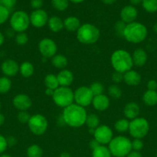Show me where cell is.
<instances>
[{
	"instance_id": "7dc6e473",
	"label": "cell",
	"mask_w": 157,
	"mask_h": 157,
	"mask_svg": "<svg viewBox=\"0 0 157 157\" xmlns=\"http://www.w3.org/2000/svg\"><path fill=\"white\" fill-rule=\"evenodd\" d=\"M6 142H7L8 147H12L16 145L18 141H17V139L14 136H9L6 138Z\"/></svg>"
},
{
	"instance_id": "3957f363",
	"label": "cell",
	"mask_w": 157,
	"mask_h": 157,
	"mask_svg": "<svg viewBox=\"0 0 157 157\" xmlns=\"http://www.w3.org/2000/svg\"><path fill=\"white\" fill-rule=\"evenodd\" d=\"M110 61L114 71L122 74L132 69L134 66L132 55L124 49H117L114 51L111 55Z\"/></svg>"
},
{
	"instance_id": "f6af8a7d",
	"label": "cell",
	"mask_w": 157,
	"mask_h": 157,
	"mask_svg": "<svg viewBox=\"0 0 157 157\" xmlns=\"http://www.w3.org/2000/svg\"><path fill=\"white\" fill-rule=\"evenodd\" d=\"M30 6L34 10L41 9L43 6V0H31Z\"/></svg>"
},
{
	"instance_id": "836d02e7",
	"label": "cell",
	"mask_w": 157,
	"mask_h": 157,
	"mask_svg": "<svg viewBox=\"0 0 157 157\" xmlns=\"http://www.w3.org/2000/svg\"><path fill=\"white\" fill-rule=\"evenodd\" d=\"M108 94L110 98H113V99H119L123 95V90L120 88L119 86L117 84H114L109 86L108 87Z\"/></svg>"
},
{
	"instance_id": "d6986e66",
	"label": "cell",
	"mask_w": 157,
	"mask_h": 157,
	"mask_svg": "<svg viewBox=\"0 0 157 157\" xmlns=\"http://www.w3.org/2000/svg\"><path fill=\"white\" fill-rule=\"evenodd\" d=\"M142 77L138 71L135 70L128 71L127 72L123 74V81L126 83V85L130 87H135L141 83Z\"/></svg>"
},
{
	"instance_id": "ffe728a7",
	"label": "cell",
	"mask_w": 157,
	"mask_h": 157,
	"mask_svg": "<svg viewBox=\"0 0 157 157\" xmlns=\"http://www.w3.org/2000/svg\"><path fill=\"white\" fill-rule=\"evenodd\" d=\"M60 87H70L74 81V75L69 69H63L56 75Z\"/></svg>"
},
{
	"instance_id": "816d5d0a",
	"label": "cell",
	"mask_w": 157,
	"mask_h": 157,
	"mask_svg": "<svg viewBox=\"0 0 157 157\" xmlns=\"http://www.w3.org/2000/svg\"><path fill=\"white\" fill-rule=\"evenodd\" d=\"M54 90H52V89H49V88H46V90H45V94H46V96L51 97V98H52V97L53 96Z\"/></svg>"
},
{
	"instance_id": "e575fe53",
	"label": "cell",
	"mask_w": 157,
	"mask_h": 157,
	"mask_svg": "<svg viewBox=\"0 0 157 157\" xmlns=\"http://www.w3.org/2000/svg\"><path fill=\"white\" fill-rule=\"evenodd\" d=\"M52 6L55 10L58 12H63L66 10L69 7V0H52L51 1Z\"/></svg>"
},
{
	"instance_id": "94428289",
	"label": "cell",
	"mask_w": 157,
	"mask_h": 157,
	"mask_svg": "<svg viewBox=\"0 0 157 157\" xmlns=\"http://www.w3.org/2000/svg\"><path fill=\"white\" fill-rule=\"evenodd\" d=\"M153 31L155 32V33H157V21L155 23V24H154V25H153Z\"/></svg>"
},
{
	"instance_id": "4dcf8cb0",
	"label": "cell",
	"mask_w": 157,
	"mask_h": 157,
	"mask_svg": "<svg viewBox=\"0 0 157 157\" xmlns=\"http://www.w3.org/2000/svg\"><path fill=\"white\" fill-rule=\"evenodd\" d=\"M100 120L98 115L95 113H89L87 115L86 121V124L88 128L95 129L99 126Z\"/></svg>"
},
{
	"instance_id": "7a4b0ae2",
	"label": "cell",
	"mask_w": 157,
	"mask_h": 157,
	"mask_svg": "<svg viewBox=\"0 0 157 157\" xmlns=\"http://www.w3.org/2000/svg\"><path fill=\"white\" fill-rule=\"evenodd\" d=\"M147 36L148 29L146 26L138 21L126 24L123 34L126 41L132 44H139L145 41Z\"/></svg>"
},
{
	"instance_id": "5b68a950",
	"label": "cell",
	"mask_w": 157,
	"mask_h": 157,
	"mask_svg": "<svg viewBox=\"0 0 157 157\" xmlns=\"http://www.w3.org/2000/svg\"><path fill=\"white\" fill-rule=\"evenodd\" d=\"M112 156L126 157L132 151V140L125 136H117L112 138L108 144Z\"/></svg>"
},
{
	"instance_id": "91938a15",
	"label": "cell",
	"mask_w": 157,
	"mask_h": 157,
	"mask_svg": "<svg viewBox=\"0 0 157 157\" xmlns=\"http://www.w3.org/2000/svg\"><path fill=\"white\" fill-rule=\"evenodd\" d=\"M95 129H92V128H88V132L90 135H92L93 136L94 133H95Z\"/></svg>"
},
{
	"instance_id": "74e56055",
	"label": "cell",
	"mask_w": 157,
	"mask_h": 157,
	"mask_svg": "<svg viewBox=\"0 0 157 157\" xmlns=\"http://www.w3.org/2000/svg\"><path fill=\"white\" fill-rule=\"evenodd\" d=\"M31 116H32V115H31L27 110L18 111V114H17V120H18V122L21 123V124H27L28 122L29 121Z\"/></svg>"
},
{
	"instance_id": "680465c9",
	"label": "cell",
	"mask_w": 157,
	"mask_h": 157,
	"mask_svg": "<svg viewBox=\"0 0 157 157\" xmlns=\"http://www.w3.org/2000/svg\"><path fill=\"white\" fill-rule=\"evenodd\" d=\"M69 1L75 3V4H78V3H82L83 2H84L85 0H69Z\"/></svg>"
},
{
	"instance_id": "603a6c76",
	"label": "cell",
	"mask_w": 157,
	"mask_h": 157,
	"mask_svg": "<svg viewBox=\"0 0 157 157\" xmlns=\"http://www.w3.org/2000/svg\"><path fill=\"white\" fill-rule=\"evenodd\" d=\"M48 26L51 32L54 33H58L61 32L64 29V24H63V20L61 18L56 15L50 17L48 21Z\"/></svg>"
},
{
	"instance_id": "60d3db41",
	"label": "cell",
	"mask_w": 157,
	"mask_h": 157,
	"mask_svg": "<svg viewBox=\"0 0 157 157\" xmlns=\"http://www.w3.org/2000/svg\"><path fill=\"white\" fill-rule=\"evenodd\" d=\"M144 147V144L140 139H134L132 141V150L133 151L140 152Z\"/></svg>"
},
{
	"instance_id": "9f6ffc18",
	"label": "cell",
	"mask_w": 157,
	"mask_h": 157,
	"mask_svg": "<svg viewBox=\"0 0 157 157\" xmlns=\"http://www.w3.org/2000/svg\"><path fill=\"white\" fill-rule=\"evenodd\" d=\"M5 42V35L0 32V47L4 44Z\"/></svg>"
},
{
	"instance_id": "681fc988",
	"label": "cell",
	"mask_w": 157,
	"mask_h": 157,
	"mask_svg": "<svg viewBox=\"0 0 157 157\" xmlns=\"http://www.w3.org/2000/svg\"><path fill=\"white\" fill-rule=\"evenodd\" d=\"M126 157H143V156H142L140 152L133 151V150H132V151L126 156Z\"/></svg>"
},
{
	"instance_id": "db71d44e",
	"label": "cell",
	"mask_w": 157,
	"mask_h": 157,
	"mask_svg": "<svg viewBox=\"0 0 157 157\" xmlns=\"http://www.w3.org/2000/svg\"><path fill=\"white\" fill-rule=\"evenodd\" d=\"M104 4L106 5H112L117 1V0H101Z\"/></svg>"
},
{
	"instance_id": "4fadbf2b",
	"label": "cell",
	"mask_w": 157,
	"mask_h": 157,
	"mask_svg": "<svg viewBox=\"0 0 157 157\" xmlns=\"http://www.w3.org/2000/svg\"><path fill=\"white\" fill-rule=\"evenodd\" d=\"M29 18H30V24L33 27L40 29L48 24L49 18L47 12L41 9L34 10L29 15Z\"/></svg>"
},
{
	"instance_id": "8992f818",
	"label": "cell",
	"mask_w": 157,
	"mask_h": 157,
	"mask_svg": "<svg viewBox=\"0 0 157 157\" xmlns=\"http://www.w3.org/2000/svg\"><path fill=\"white\" fill-rule=\"evenodd\" d=\"M52 98L55 105L64 109L74 103V91L69 87L59 86L54 90Z\"/></svg>"
},
{
	"instance_id": "2e32d148",
	"label": "cell",
	"mask_w": 157,
	"mask_h": 157,
	"mask_svg": "<svg viewBox=\"0 0 157 157\" xmlns=\"http://www.w3.org/2000/svg\"><path fill=\"white\" fill-rule=\"evenodd\" d=\"M137 16H138V10L135 6L131 5L124 6L120 11V18L125 24H129L135 21Z\"/></svg>"
},
{
	"instance_id": "8fae6325",
	"label": "cell",
	"mask_w": 157,
	"mask_h": 157,
	"mask_svg": "<svg viewBox=\"0 0 157 157\" xmlns=\"http://www.w3.org/2000/svg\"><path fill=\"white\" fill-rule=\"evenodd\" d=\"M38 49L42 57L46 59L52 58L57 54L58 46L52 38H45L40 40L38 44Z\"/></svg>"
},
{
	"instance_id": "f907efd6",
	"label": "cell",
	"mask_w": 157,
	"mask_h": 157,
	"mask_svg": "<svg viewBox=\"0 0 157 157\" xmlns=\"http://www.w3.org/2000/svg\"><path fill=\"white\" fill-rule=\"evenodd\" d=\"M15 32L12 29V28H10V29H8L7 32H6V35H7L9 38H11V37H15V35H16V34H15Z\"/></svg>"
},
{
	"instance_id": "277c9868",
	"label": "cell",
	"mask_w": 157,
	"mask_h": 157,
	"mask_svg": "<svg viewBox=\"0 0 157 157\" xmlns=\"http://www.w3.org/2000/svg\"><path fill=\"white\" fill-rule=\"evenodd\" d=\"M100 31L98 28L90 23L81 25L76 32V38L81 44H93L100 38Z\"/></svg>"
},
{
	"instance_id": "f35d334b",
	"label": "cell",
	"mask_w": 157,
	"mask_h": 157,
	"mask_svg": "<svg viewBox=\"0 0 157 157\" xmlns=\"http://www.w3.org/2000/svg\"><path fill=\"white\" fill-rule=\"evenodd\" d=\"M9 15L10 12L6 7L0 5V25L6 22V21L9 18Z\"/></svg>"
},
{
	"instance_id": "8d00e7d4",
	"label": "cell",
	"mask_w": 157,
	"mask_h": 157,
	"mask_svg": "<svg viewBox=\"0 0 157 157\" xmlns=\"http://www.w3.org/2000/svg\"><path fill=\"white\" fill-rule=\"evenodd\" d=\"M15 41L18 45H25L29 41V36L26 32H18L15 35Z\"/></svg>"
},
{
	"instance_id": "ab89813d",
	"label": "cell",
	"mask_w": 157,
	"mask_h": 157,
	"mask_svg": "<svg viewBox=\"0 0 157 157\" xmlns=\"http://www.w3.org/2000/svg\"><path fill=\"white\" fill-rule=\"evenodd\" d=\"M17 3V0H0V5L6 7L9 12L12 11Z\"/></svg>"
},
{
	"instance_id": "9c48e42d",
	"label": "cell",
	"mask_w": 157,
	"mask_h": 157,
	"mask_svg": "<svg viewBox=\"0 0 157 157\" xmlns=\"http://www.w3.org/2000/svg\"><path fill=\"white\" fill-rule=\"evenodd\" d=\"M27 125L32 134L35 136H42L47 130L49 123L44 115L35 113L31 116Z\"/></svg>"
},
{
	"instance_id": "d6a6232c",
	"label": "cell",
	"mask_w": 157,
	"mask_h": 157,
	"mask_svg": "<svg viewBox=\"0 0 157 157\" xmlns=\"http://www.w3.org/2000/svg\"><path fill=\"white\" fill-rule=\"evenodd\" d=\"M142 6L149 13H155L157 12V0H143Z\"/></svg>"
},
{
	"instance_id": "d4e9b609",
	"label": "cell",
	"mask_w": 157,
	"mask_h": 157,
	"mask_svg": "<svg viewBox=\"0 0 157 157\" xmlns=\"http://www.w3.org/2000/svg\"><path fill=\"white\" fill-rule=\"evenodd\" d=\"M143 101L146 105L152 107L157 104L156 90H146L143 95Z\"/></svg>"
},
{
	"instance_id": "f1b7e54d",
	"label": "cell",
	"mask_w": 157,
	"mask_h": 157,
	"mask_svg": "<svg viewBox=\"0 0 157 157\" xmlns=\"http://www.w3.org/2000/svg\"><path fill=\"white\" fill-rule=\"evenodd\" d=\"M92 157H112L109 147L105 145H99L92 150Z\"/></svg>"
},
{
	"instance_id": "ee69618b",
	"label": "cell",
	"mask_w": 157,
	"mask_h": 157,
	"mask_svg": "<svg viewBox=\"0 0 157 157\" xmlns=\"http://www.w3.org/2000/svg\"><path fill=\"white\" fill-rule=\"evenodd\" d=\"M7 148L8 145L7 142H6V138L0 134V155L2 154Z\"/></svg>"
},
{
	"instance_id": "be15d7a7",
	"label": "cell",
	"mask_w": 157,
	"mask_h": 157,
	"mask_svg": "<svg viewBox=\"0 0 157 157\" xmlns=\"http://www.w3.org/2000/svg\"><path fill=\"white\" fill-rule=\"evenodd\" d=\"M1 107H2V104H1V102H0V110H1Z\"/></svg>"
},
{
	"instance_id": "7402d4cb",
	"label": "cell",
	"mask_w": 157,
	"mask_h": 157,
	"mask_svg": "<svg viewBox=\"0 0 157 157\" xmlns=\"http://www.w3.org/2000/svg\"><path fill=\"white\" fill-rule=\"evenodd\" d=\"M64 29L67 32H76L81 26V21L77 17L69 16L63 21Z\"/></svg>"
},
{
	"instance_id": "83f0119b",
	"label": "cell",
	"mask_w": 157,
	"mask_h": 157,
	"mask_svg": "<svg viewBox=\"0 0 157 157\" xmlns=\"http://www.w3.org/2000/svg\"><path fill=\"white\" fill-rule=\"evenodd\" d=\"M27 157H42L43 150L38 144H32L26 150Z\"/></svg>"
},
{
	"instance_id": "30bf717a",
	"label": "cell",
	"mask_w": 157,
	"mask_h": 157,
	"mask_svg": "<svg viewBox=\"0 0 157 157\" xmlns=\"http://www.w3.org/2000/svg\"><path fill=\"white\" fill-rule=\"evenodd\" d=\"M93 98L94 95L89 87L81 86L74 90V102L84 108L92 104Z\"/></svg>"
},
{
	"instance_id": "7bdbcfd3",
	"label": "cell",
	"mask_w": 157,
	"mask_h": 157,
	"mask_svg": "<svg viewBox=\"0 0 157 157\" xmlns=\"http://www.w3.org/2000/svg\"><path fill=\"white\" fill-rule=\"evenodd\" d=\"M126 25L123 21H122L121 20L119 21H117L115 25V30L120 36L123 37V31H124L125 27H126Z\"/></svg>"
},
{
	"instance_id": "b9f144b4",
	"label": "cell",
	"mask_w": 157,
	"mask_h": 157,
	"mask_svg": "<svg viewBox=\"0 0 157 157\" xmlns=\"http://www.w3.org/2000/svg\"><path fill=\"white\" fill-rule=\"evenodd\" d=\"M112 81L115 84H120L123 81V74L118 71H114L112 75Z\"/></svg>"
},
{
	"instance_id": "4316f807",
	"label": "cell",
	"mask_w": 157,
	"mask_h": 157,
	"mask_svg": "<svg viewBox=\"0 0 157 157\" xmlns=\"http://www.w3.org/2000/svg\"><path fill=\"white\" fill-rule=\"evenodd\" d=\"M44 84L46 88L52 89V90H55L59 87L57 76L53 74H48L46 75L44 78Z\"/></svg>"
},
{
	"instance_id": "6125c7cd",
	"label": "cell",
	"mask_w": 157,
	"mask_h": 157,
	"mask_svg": "<svg viewBox=\"0 0 157 157\" xmlns=\"http://www.w3.org/2000/svg\"><path fill=\"white\" fill-rule=\"evenodd\" d=\"M0 157H12L10 155L6 154V153H2V154L0 155Z\"/></svg>"
},
{
	"instance_id": "1f68e13d",
	"label": "cell",
	"mask_w": 157,
	"mask_h": 157,
	"mask_svg": "<svg viewBox=\"0 0 157 157\" xmlns=\"http://www.w3.org/2000/svg\"><path fill=\"white\" fill-rule=\"evenodd\" d=\"M12 88V81L9 78L3 76L0 78V94H7Z\"/></svg>"
},
{
	"instance_id": "c3c4849f",
	"label": "cell",
	"mask_w": 157,
	"mask_h": 157,
	"mask_svg": "<svg viewBox=\"0 0 157 157\" xmlns=\"http://www.w3.org/2000/svg\"><path fill=\"white\" fill-rule=\"evenodd\" d=\"M99 145L100 144H99V143L97 142V140H95L94 138L93 139L91 140L89 143V149H91L92 150H95V149L96 148V147H98Z\"/></svg>"
},
{
	"instance_id": "5bb4252c",
	"label": "cell",
	"mask_w": 157,
	"mask_h": 157,
	"mask_svg": "<svg viewBox=\"0 0 157 157\" xmlns=\"http://www.w3.org/2000/svg\"><path fill=\"white\" fill-rule=\"evenodd\" d=\"M12 104L18 111H24L28 110L32 107V101L29 95L26 94H18L14 97Z\"/></svg>"
},
{
	"instance_id": "d590c367",
	"label": "cell",
	"mask_w": 157,
	"mask_h": 157,
	"mask_svg": "<svg viewBox=\"0 0 157 157\" xmlns=\"http://www.w3.org/2000/svg\"><path fill=\"white\" fill-rule=\"evenodd\" d=\"M89 88H90L91 91L92 92L94 96L104 94L103 93L104 92V85L101 82H99V81H95V82L92 83L89 86Z\"/></svg>"
},
{
	"instance_id": "03108f58",
	"label": "cell",
	"mask_w": 157,
	"mask_h": 157,
	"mask_svg": "<svg viewBox=\"0 0 157 157\" xmlns=\"http://www.w3.org/2000/svg\"><path fill=\"white\" fill-rule=\"evenodd\" d=\"M156 91H157V90H156Z\"/></svg>"
},
{
	"instance_id": "bcb514c9",
	"label": "cell",
	"mask_w": 157,
	"mask_h": 157,
	"mask_svg": "<svg viewBox=\"0 0 157 157\" xmlns=\"http://www.w3.org/2000/svg\"><path fill=\"white\" fill-rule=\"evenodd\" d=\"M146 87L149 90H157V82L155 80H149L147 82Z\"/></svg>"
},
{
	"instance_id": "484cf974",
	"label": "cell",
	"mask_w": 157,
	"mask_h": 157,
	"mask_svg": "<svg viewBox=\"0 0 157 157\" xmlns=\"http://www.w3.org/2000/svg\"><path fill=\"white\" fill-rule=\"evenodd\" d=\"M35 67L29 61H24L19 65V73L23 78H29L33 75Z\"/></svg>"
},
{
	"instance_id": "6da1fadb",
	"label": "cell",
	"mask_w": 157,
	"mask_h": 157,
	"mask_svg": "<svg viewBox=\"0 0 157 157\" xmlns=\"http://www.w3.org/2000/svg\"><path fill=\"white\" fill-rule=\"evenodd\" d=\"M87 115L84 107L73 103L64 108L62 117L65 124L72 128H78L86 124Z\"/></svg>"
},
{
	"instance_id": "7c38bea8",
	"label": "cell",
	"mask_w": 157,
	"mask_h": 157,
	"mask_svg": "<svg viewBox=\"0 0 157 157\" xmlns=\"http://www.w3.org/2000/svg\"><path fill=\"white\" fill-rule=\"evenodd\" d=\"M93 137L100 145H107L113 138V132L107 125H99L95 128Z\"/></svg>"
},
{
	"instance_id": "cb8c5ba5",
	"label": "cell",
	"mask_w": 157,
	"mask_h": 157,
	"mask_svg": "<svg viewBox=\"0 0 157 157\" xmlns=\"http://www.w3.org/2000/svg\"><path fill=\"white\" fill-rule=\"evenodd\" d=\"M51 64L55 68L63 70L66 68L69 61H68V58L65 55L62 54H56L55 56L51 58Z\"/></svg>"
},
{
	"instance_id": "e7e4bbea",
	"label": "cell",
	"mask_w": 157,
	"mask_h": 157,
	"mask_svg": "<svg viewBox=\"0 0 157 157\" xmlns=\"http://www.w3.org/2000/svg\"><path fill=\"white\" fill-rule=\"evenodd\" d=\"M155 157H157V153H156V154H155Z\"/></svg>"
},
{
	"instance_id": "6f0895ef",
	"label": "cell",
	"mask_w": 157,
	"mask_h": 157,
	"mask_svg": "<svg viewBox=\"0 0 157 157\" xmlns=\"http://www.w3.org/2000/svg\"><path fill=\"white\" fill-rule=\"evenodd\" d=\"M59 157H71L70 153L68 152H62L61 154L59 155Z\"/></svg>"
},
{
	"instance_id": "ba28073f",
	"label": "cell",
	"mask_w": 157,
	"mask_h": 157,
	"mask_svg": "<svg viewBox=\"0 0 157 157\" xmlns=\"http://www.w3.org/2000/svg\"><path fill=\"white\" fill-rule=\"evenodd\" d=\"M10 26L16 33L26 32L30 25V18L27 12L18 10L13 12L9 19Z\"/></svg>"
},
{
	"instance_id": "f546056e",
	"label": "cell",
	"mask_w": 157,
	"mask_h": 157,
	"mask_svg": "<svg viewBox=\"0 0 157 157\" xmlns=\"http://www.w3.org/2000/svg\"><path fill=\"white\" fill-rule=\"evenodd\" d=\"M129 121L126 118H122L115 121L114 124V128L118 133H126L129 131Z\"/></svg>"
},
{
	"instance_id": "e0dca14e",
	"label": "cell",
	"mask_w": 157,
	"mask_h": 157,
	"mask_svg": "<svg viewBox=\"0 0 157 157\" xmlns=\"http://www.w3.org/2000/svg\"><path fill=\"white\" fill-rule=\"evenodd\" d=\"M92 104L97 111H106L110 105V100L107 95L103 94L94 96Z\"/></svg>"
},
{
	"instance_id": "44dd1931",
	"label": "cell",
	"mask_w": 157,
	"mask_h": 157,
	"mask_svg": "<svg viewBox=\"0 0 157 157\" xmlns=\"http://www.w3.org/2000/svg\"><path fill=\"white\" fill-rule=\"evenodd\" d=\"M133 65L141 67L146 64L148 60V55L146 51L143 48H136L132 54Z\"/></svg>"
},
{
	"instance_id": "ac0fdd59",
	"label": "cell",
	"mask_w": 157,
	"mask_h": 157,
	"mask_svg": "<svg viewBox=\"0 0 157 157\" xmlns=\"http://www.w3.org/2000/svg\"><path fill=\"white\" fill-rule=\"evenodd\" d=\"M123 113L127 120H133L139 117L140 113V107L136 102L131 101L127 103L123 108Z\"/></svg>"
},
{
	"instance_id": "f5cc1de1",
	"label": "cell",
	"mask_w": 157,
	"mask_h": 157,
	"mask_svg": "<svg viewBox=\"0 0 157 157\" xmlns=\"http://www.w3.org/2000/svg\"><path fill=\"white\" fill-rule=\"evenodd\" d=\"M142 1L143 0H129V2L131 3V6H139V5L142 4Z\"/></svg>"
},
{
	"instance_id": "11a10c76",
	"label": "cell",
	"mask_w": 157,
	"mask_h": 157,
	"mask_svg": "<svg viewBox=\"0 0 157 157\" xmlns=\"http://www.w3.org/2000/svg\"><path fill=\"white\" fill-rule=\"evenodd\" d=\"M5 121H6V117H5L4 114L2 113H0V126H2L4 124Z\"/></svg>"
},
{
	"instance_id": "9a60e30c",
	"label": "cell",
	"mask_w": 157,
	"mask_h": 157,
	"mask_svg": "<svg viewBox=\"0 0 157 157\" xmlns=\"http://www.w3.org/2000/svg\"><path fill=\"white\" fill-rule=\"evenodd\" d=\"M1 70L6 77H14L19 72V65L13 59H6L2 63Z\"/></svg>"
},
{
	"instance_id": "52a82bcc",
	"label": "cell",
	"mask_w": 157,
	"mask_h": 157,
	"mask_svg": "<svg viewBox=\"0 0 157 157\" xmlns=\"http://www.w3.org/2000/svg\"><path fill=\"white\" fill-rule=\"evenodd\" d=\"M149 131V124L146 118L137 117L129 121V133L134 139L142 140L147 136Z\"/></svg>"
}]
</instances>
